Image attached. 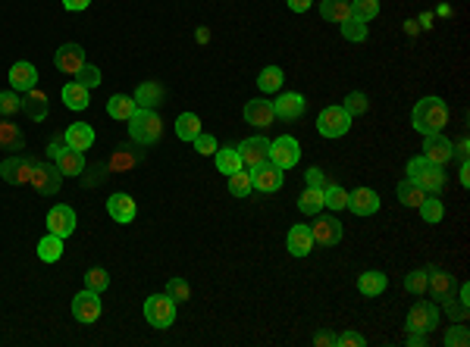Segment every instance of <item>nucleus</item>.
I'll return each mask as SVG.
<instances>
[{
	"label": "nucleus",
	"mask_w": 470,
	"mask_h": 347,
	"mask_svg": "<svg viewBox=\"0 0 470 347\" xmlns=\"http://www.w3.org/2000/svg\"><path fill=\"white\" fill-rule=\"evenodd\" d=\"M411 123H414L417 132L436 135L445 128V123H449V107H445L442 97H423L411 113Z\"/></svg>",
	"instance_id": "nucleus-1"
},
{
	"label": "nucleus",
	"mask_w": 470,
	"mask_h": 347,
	"mask_svg": "<svg viewBox=\"0 0 470 347\" xmlns=\"http://www.w3.org/2000/svg\"><path fill=\"white\" fill-rule=\"evenodd\" d=\"M129 135H132L135 144H154L163 135V119L157 116V110H135L129 119Z\"/></svg>",
	"instance_id": "nucleus-2"
},
{
	"label": "nucleus",
	"mask_w": 470,
	"mask_h": 347,
	"mask_svg": "<svg viewBox=\"0 0 470 347\" xmlns=\"http://www.w3.org/2000/svg\"><path fill=\"white\" fill-rule=\"evenodd\" d=\"M408 178L420 185L427 194H439L445 188V169L436 163H430L427 157H414V160L408 163Z\"/></svg>",
	"instance_id": "nucleus-3"
},
{
	"label": "nucleus",
	"mask_w": 470,
	"mask_h": 347,
	"mask_svg": "<svg viewBox=\"0 0 470 347\" xmlns=\"http://www.w3.org/2000/svg\"><path fill=\"white\" fill-rule=\"evenodd\" d=\"M145 319L154 329H170L176 319V300L170 294H151L145 300Z\"/></svg>",
	"instance_id": "nucleus-4"
},
{
	"label": "nucleus",
	"mask_w": 470,
	"mask_h": 347,
	"mask_svg": "<svg viewBox=\"0 0 470 347\" xmlns=\"http://www.w3.org/2000/svg\"><path fill=\"white\" fill-rule=\"evenodd\" d=\"M439 326V310L430 300H420V304H414L411 310H408V322L405 329L408 331H417V335H430Z\"/></svg>",
	"instance_id": "nucleus-5"
},
{
	"label": "nucleus",
	"mask_w": 470,
	"mask_h": 347,
	"mask_svg": "<svg viewBox=\"0 0 470 347\" xmlns=\"http://www.w3.org/2000/svg\"><path fill=\"white\" fill-rule=\"evenodd\" d=\"M351 128V116L342 107H326L320 116H317V132L323 138H342V135Z\"/></svg>",
	"instance_id": "nucleus-6"
},
{
	"label": "nucleus",
	"mask_w": 470,
	"mask_h": 347,
	"mask_svg": "<svg viewBox=\"0 0 470 347\" xmlns=\"http://www.w3.org/2000/svg\"><path fill=\"white\" fill-rule=\"evenodd\" d=\"M301 160V144L292 138V135H283V138L270 141V163H276L279 169H292V166H298Z\"/></svg>",
	"instance_id": "nucleus-7"
},
{
	"label": "nucleus",
	"mask_w": 470,
	"mask_h": 347,
	"mask_svg": "<svg viewBox=\"0 0 470 347\" xmlns=\"http://www.w3.org/2000/svg\"><path fill=\"white\" fill-rule=\"evenodd\" d=\"M239 154H241V163H245V169H257V166H263L270 160V141L263 138V135H254V138L241 141L239 144Z\"/></svg>",
	"instance_id": "nucleus-8"
},
{
	"label": "nucleus",
	"mask_w": 470,
	"mask_h": 347,
	"mask_svg": "<svg viewBox=\"0 0 470 347\" xmlns=\"http://www.w3.org/2000/svg\"><path fill=\"white\" fill-rule=\"evenodd\" d=\"M32 160H26V157H6L4 163H0V176H4L6 185H28L32 182Z\"/></svg>",
	"instance_id": "nucleus-9"
},
{
	"label": "nucleus",
	"mask_w": 470,
	"mask_h": 347,
	"mask_svg": "<svg viewBox=\"0 0 470 347\" xmlns=\"http://www.w3.org/2000/svg\"><path fill=\"white\" fill-rule=\"evenodd\" d=\"M72 316L79 322H97L101 319V294L97 291H82V294H75V300H72Z\"/></svg>",
	"instance_id": "nucleus-10"
},
{
	"label": "nucleus",
	"mask_w": 470,
	"mask_h": 347,
	"mask_svg": "<svg viewBox=\"0 0 470 347\" xmlns=\"http://www.w3.org/2000/svg\"><path fill=\"white\" fill-rule=\"evenodd\" d=\"M48 232L57 238H70L75 232V210L66 207V203H57V207H50L48 213Z\"/></svg>",
	"instance_id": "nucleus-11"
},
{
	"label": "nucleus",
	"mask_w": 470,
	"mask_h": 347,
	"mask_svg": "<svg viewBox=\"0 0 470 347\" xmlns=\"http://www.w3.org/2000/svg\"><path fill=\"white\" fill-rule=\"evenodd\" d=\"M305 110H307V101L301 94H295V91L279 94L276 103H273V113H276L283 123H295V119H301V116H305Z\"/></svg>",
	"instance_id": "nucleus-12"
},
{
	"label": "nucleus",
	"mask_w": 470,
	"mask_h": 347,
	"mask_svg": "<svg viewBox=\"0 0 470 347\" xmlns=\"http://www.w3.org/2000/svg\"><path fill=\"white\" fill-rule=\"evenodd\" d=\"M60 182H63V176H60L57 166H48V163H35L32 166V182H28V185H35L38 194H57Z\"/></svg>",
	"instance_id": "nucleus-13"
},
{
	"label": "nucleus",
	"mask_w": 470,
	"mask_h": 347,
	"mask_svg": "<svg viewBox=\"0 0 470 347\" xmlns=\"http://www.w3.org/2000/svg\"><path fill=\"white\" fill-rule=\"evenodd\" d=\"M423 157H427L430 163H436V166H445L452 160V141L445 138L442 132L423 135Z\"/></svg>",
	"instance_id": "nucleus-14"
},
{
	"label": "nucleus",
	"mask_w": 470,
	"mask_h": 347,
	"mask_svg": "<svg viewBox=\"0 0 470 347\" xmlns=\"http://www.w3.org/2000/svg\"><path fill=\"white\" fill-rule=\"evenodd\" d=\"M348 210H351L354 216H373L376 210H380V194H376L373 188H354V191L348 194Z\"/></svg>",
	"instance_id": "nucleus-15"
},
{
	"label": "nucleus",
	"mask_w": 470,
	"mask_h": 347,
	"mask_svg": "<svg viewBox=\"0 0 470 347\" xmlns=\"http://www.w3.org/2000/svg\"><path fill=\"white\" fill-rule=\"evenodd\" d=\"M310 235H314V244H339L342 241V222L332 220V216H320L314 225H310Z\"/></svg>",
	"instance_id": "nucleus-16"
},
{
	"label": "nucleus",
	"mask_w": 470,
	"mask_h": 347,
	"mask_svg": "<svg viewBox=\"0 0 470 347\" xmlns=\"http://www.w3.org/2000/svg\"><path fill=\"white\" fill-rule=\"evenodd\" d=\"M251 182L257 191H279L283 188V169H279L276 163H263V166H257V169H251Z\"/></svg>",
	"instance_id": "nucleus-17"
},
{
	"label": "nucleus",
	"mask_w": 470,
	"mask_h": 347,
	"mask_svg": "<svg viewBox=\"0 0 470 347\" xmlns=\"http://www.w3.org/2000/svg\"><path fill=\"white\" fill-rule=\"evenodd\" d=\"M54 63H57V69H60V72H66V75H75V72L82 69V66L88 63V59H85V50H82L79 44H63V47L57 50Z\"/></svg>",
	"instance_id": "nucleus-18"
},
{
	"label": "nucleus",
	"mask_w": 470,
	"mask_h": 347,
	"mask_svg": "<svg viewBox=\"0 0 470 347\" xmlns=\"http://www.w3.org/2000/svg\"><path fill=\"white\" fill-rule=\"evenodd\" d=\"M10 85H13V91H19V94L32 91V88H38V69L32 63H26V59L13 63L10 66Z\"/></svg>",
	"instance_id": "nucleus-19"
},
{
	"label": "nucleus",
	"mask_w": 470,
	"mask_h": 347,
	"mask_svg": "<svg viewBox=\"0 0 470 347\" xmlns=\"http://www.w3.org/2000/svg\"><path fill=\"white\" fill-rule=\"evenodd\" d=\"M54 163H57V169H60V176H63V178H75V176L85 172V154L75 150V147H63Z\"/></svg>",
	"instance_id": "nucleus-20"
},
{
	"label": "nucleus",
	"mask_w": 470,
	"mask_h": 347,
	"mask_svg": "<svg viewBox=\"0 0 470 347\" xmlns=\"http://www.w3.org/2000/svg\"><path fill=\"white\" fill-rule=\"evenodd\" d=\"M427 291L433 294L436 300H449V297H454V275H452V273H445V269L430 266V282H427Z\"/></svg>",
	"instance_id": "nucleus-21"
},
{
	"label": "nucleus",
	"mask_w": 470,
	"mask_h": 347,
	"mask_svg": "<svg viewBox=\"0 0 470 347\" xmlns=\"http://www.w3.org/2000/svg\"><path fill=\"white\" fill-rule=\"evenodd\" d=\"M285 247H289L292 256H307L314 251V235H310V225H292L289 238H285Z\"/></svg>",
	"instance_id": "nucleus-22"
},
{
	"label": "nucleus",
	"mask_w": 470,
	"mask_h": 347,
	"mask_svg": "<svg viewBox=\"0 0 470 347\" xmlns=\"http://www.w3.org/2000/svg\"><path fill=\"white\" fill-rule=\"evenodd\" d=\"M63 144H66V147H75V150H82V154H85V150L94 144V128H91L88 123L70 125V128L63 132Z\"/></svg>",
	"instance_id": "nucleus-23"
},
{
	"label": "nucleus",
	"mask_w": 470,
	"mask_h": 347,
	"mask_svg": "<svg viewBox=\"0 0 470 347\" xmlns=\"http://www.w3.org/2000/svg\"><path fill=\"white\" fill-rule=\"evenodd\" d=\"M276 113H273V103L270 101H248L245 107V123L248 125H257V128H270Z\"/></svg>",
	"instance_id": "nucleus-24"
},
{
	"label": "nucleus",
	"mask_w": 470,
	"mask_h": 347,
	"mask_svg": "<svg viewBox=\"0 0 470 347\" xmlns=\"http://www.w3.org/2000/svg\"><path fill=\"white\" fill-rule=\"evenodd\" d=\"M386 288H389V278H386V273H380V269H367V273L358 275V291L364 297H380Z\"/></svg>",
	"instance_id": "nucleus-25"
},
{
	"label": "nucleus",
	"mask_w": 470,
	"mask_h": 347,
	"mask_svg": "<svg viewBox=\"0 0 470 347\" xmlns=\"http://www.w3.org/2000/svg\"><path fill=\"white\" fill-rule=\"evenodd\" d=\"M107 213H110V220L119 222V225L132 222L135 220V200L129 198V194H113L107 200Z\"/></svg>",
	"instance_id": "nucleus-26"
},
{
	"label": "nucleus",
	"mask_w": 470,
	"mask_h": 347,
	"mask_svg": "<svg viewBox=\"0 0 470 347\" xmlns=\"http://www.w3.org/2000/svg\"><path fill=\"white\" fill-rule=\"evenodd\" d=\"M132 101H135V107H141V110H157L163 103V88L157 85V81H145V85L132 94Z\"/></svg>",
	"instance_id": "nucleus-27"
},
{
	"label": "nucleus",
	"mask_w": 470,
	"mask_h": 347,
	"mask_svg": "<svg viewBox=\"0 0 470 347\" xmlns=\"http://www.w3.org/2000/svg\"><path fill=\"white\" fill-rule=\"evenodd\" d=\"M22 110H26L28 119H35V123H41L44 116H48V94L32 88V91L22 94Z\"/></svg>",
	"instance_id": "nucleus-28"
},
{
	"label": "nucleus",
	"mask_w": 470,
	"mask_h": 347,
	"mask_svg": "<svg viewBox=\"0 0 470 347\" xmlns=\"http://www.w3.org/2000/svg\"><path fill=\"white\" fill-rule=\"evenodd\" d=\"M217 169L223 172V176H232V172L245 169V163H241V154L239 147H217Z\"/></svg>",
	"instance_id": "nucleus-29"
},
{
	"label": "nucleus",
	"mask_w": 470,
	"mask_h": 347,
	"mask_svg": "<svg viewBox=\"0 0 470 347\" xmlns=\"http://www.w3.org/2000/svg\"><path fill=\"white\" fill-rule=\"evenodd\" d=\"M63 103L70 110H88L91 97H88V88L79 85V81H70V85H63Z\"/></svg>",
	"instance_id": "nucleus-30"
},
{
	"label": "nucleus",
	"mask_w": 470,
	"mask_h": 347,
	"mask_svg": "<svg viewBox=\"0 0 470 347\" xmlns=\"http://www.w3.org/2000/svg\"><path fill=\"white\" fill-rule=\"evenodd\" d=\"M320 16L329 22H345L351 16V0H320Z\"/></svg>",
	"instance_id": "nucleus-31"
},
{
	"label": "nucleus",
	"mask_w": 470,
	"mask_h": 347,
	"mask_svg": "<svg viewBox=\"0 0 470 347\" xmlns=\"http://www.w3.org/2000/svg\"><path fill=\"white\" fill-rule=\"evenodd\" d=\"M135 110H138V107H135V101H132V97H126V94H113L107 101V113L113 119H119V123H129Z\"/></svg>",
	"instance_id": "nucleus-32"
},
{
	"label": "nucleus",
	"mask_w": 470,
	"mask_h": 347,
	"mask_svg": "<svg viewBox=\"0 0 470 347\" xmlns=\"http://www.w3.org/2000/svg\"><path fill=\"white\" fill-rule=\"evenodd\" d=\"M0 147H4V150H22V147H26V138H22L19 125L10 123V119L0 123Z\"/></svg>",
	"instance_id": "nucleus-33"
},
{
	"label": "nucleus",
	"mask_w": 470,
	"mask_h": 347,
	"mask_svg": "<svg viewBox=\"0 0 470 347\" xmlns=\"http://www.w3.org/2000/svg\"><path fill=\"white\" fill-rule=\"evenodd\" d=\"M38 256H41L44 263H57L60 256H63V238H57L48 232V235L38 241Z\"/></svg>",
	"instance_id": "nucleus-34"
},
{
	"label": "nucleus",
	"mask_w": 470,
	"mask_h": 347,
	"mask_svg": "<svg viewBox=\"0 0 470 347\" xmlns=\"http://www.w3.org/2000/svg\"><path fill=\"white\" fill-rule=\"evenodd\" d=\"M395 194H398V200L405 203V207H420L423 198H427V191H423L417 182H411V178H405V182L395 188Z\"/></svg>",
	"instance_id": "nucleus-35"
},
{
	"label": "nucleus",
	"mask_w": 470,
	"mask_h": 347,
	"mask_svg": "<svg viewBox=\"0 0 470 347\" xmlns=\"http://www.w3.org/2000/svg\"><path fill=\"white\" fill-rule=\"evenodd\" d=\"M283 69H279V66H267V69H263L261 75H257V88H261L263 94H276L279 88H283Z\"/></svg>",
	"instance_id": "nucleus-36"
},
{
	"label": "nucleus",
	"mask_w": 470,
	"mask_h": 347,
	"mask_svg": "<svg viewBox=\"0 0 470 347\" xmlns=\"http://www.w3.org/2000/svg\"><path fill=\"white\" fill-rule=\"evenodd\" d=\"M176 135L182 141H195L201 135V119L195 116V113H182L176 119Z\"/></svg>",
	"instance_id": "nucleus-37"
},
{
	"label": "nucleus",
	"mask_w": 470,
	"mask_h": 347,
	"mask_svg": "<svg viewBox=\"0 0 470 347\" xmlns=\"http://www.w3.org/2000/svg\"><path fill=\"white\" fill-rule=\"evenodd\" d=\"M254 191V182H251V169H239L229 176V194L232 198H248Z\"/></svg>",
	"instance_id": "nucleus-38"
},
{
	"label": "nucleus",
	"mask_w": 470,
	"mask_h": 347,
	"mask_svg": "<svg viewBox=\"0 0 470 347\" xmlns=\"http://www.w3.org/2000/svg\"><path fill=\"white\" fill-rule=\"evenodd\" d=\"M417 210H420V216H423V222H427V225L442 222V216H445L442 200H436V198H423V203H420Z\"/></svg>",
	"instance_id": "nucleus-39"
},
{
	"label": "nucleus",
	"mask_w": 470,
	"mask_h": 347,
	"mask_svg": "<svg viewBox=\"0 0 470 347\" xmlns=\"http://www.w3.org/2000/svg\"><path fill=\"white\" fill-rule=\"evenodd\" d=\"M380 13V0H351V19L358 22H370Z\"/></svg>",
	"instance_id": "nucleus-40"
},
{
	"label": "nucleus",
	"mask_w": 470,
	"mask_h": 347,
	"mask_svg": "<svg viewBox=\"0 0 470 347\" xmlns=\"http://www.w3.org/2000/svg\"><path fill=\"white\" fill-rule=\"evenodd\" d=\"M323 207H329V210H345V207H348V191L329 182V185L323 188Z\"/></svg>",
	"instance_id": "nucleus-41"
},
{
	"label": "nucleus",
	"mask_w": 470,
	"mask_h": 347,
	"mask_svg": "<svg viewBox=\"0 0 470 347\" xmlns=\"http://www.w3.org/2000/svg\"><path fill=\"white\" fill-rule=\"evenodd\" d=\"M298 207H301V213L317 216V213H320V210H323V191H320V188H307V191L301 194Z\"/></svg>",
	"instance_id": "nucleus-42"
},
{
	"label": "nucleus",
	"mask_w": 470,
	"mask_h": 347,
	"mask_svg": "<svg viewBox=\"0 0 470 347\" xmlns=\"http://www.w3.org/2000/svg\"><path fill=\"white\" fill-rule=\"evenodd\" d=\"M427 282H430V269H414V273L405 275V288L411 294H427Z\"/></svg>",
	"instance_id": "nucleus-43"
},
{
	"label": "nucleus",
	"mask_w": 470,
	"mask_h": 347,
	"mask_svg": "<svg viewBox=\"0 0 470 347\" xmlns=\"http://www.w3.org/2000/svg\"><path fill=\"white\" fill-rule=\"evenodd\" d=\"M339 25H342V38H348V41H367V22H358L348 16Z\"/></svg>",
	"instance_id": "nucleus-44"
},
{
	"label": "nucleus",
	"mask_w": 470,
	"mask_h": 347,
	"mask_svg": "<svg viewBox=\"0 0 470 347\" xmlns=\"http://www.w3.org/2000/svg\"><path fill=\"white\" fill-rule=\"evenodd\" d=\"M166 294H170L176 304H185V300L192 297V288H188L185 278H170V282H166Z\"/></svg>",
	"instance_id": "nucleus-45"
},
{
	"label": "nucleus",
	"mask_w": 470,
	"mask_h": 347,
	"mask_svg": "<svg viewBox=\"0 0 470 347\" xmlns=\"http://www.w3.org/2000/svg\"><path fill=\"white\" fill-rule=\"evenodd\" d=\"M367 107H370V103H367V94H364V91H351V94H348L345 97V113H348V116H361V113H367Z\"/></svg>",
	"instance_id": "nucleus-46"
},
{
	"label": "nucleus",
	"mask_w": 470,
	"mask_h": 347,
	"mask_svg": "<svg viewBox=\"0 0 470 347\" xmlns=\"http://www.w3.org/2000/svg\"><path fill=\"white\" fill-rule=\"evenodd\" d=\"M22 110V97L19 91H0V116H13Z\"/></svg>",
	"instance_id": "nucleus-47"
},
{
	"label": "nucleus",
	"mask_w": 470,
	"mask_h": 347,
	"mask_svg": "<svg viewBox=\"0 0 470 347\" xmlns=\"http://www.w3.org/2000/svg\"><path fill=\"white\" fill-rule=\"evenodd\" d=\"M445 347H467L470 344V335H467V326H452L442 338Z\"/></svg>",
	"instance_id": "nucleus-48"
},
{
	"label": "nucleus",
	"mask_w": 470,
	"mask_h": 347,
	"mask_svg": "<svg viewBox=\"0 0 470 347\" xmlns=\"http://www.w3.org/2000/svg\"><path fill=\"white\" fill-rule=\"evenodd\" d=\"M107 285H110V275L104 273V269H91V273L85 275V288H88V291H97V294H101V291H107Z\"/></svg>",
	"instance_id": "nucleus-49"
},
{
	"label": "nucleus",
	"mask_w": 470,
	"mask_h": 347,
	"mask_svg": "<svg viewBox=\"0 0 470 347\" xmlns=\"http://www.w3.org/2000/svg\"><path fill=\"white\" fill-rule=\"evenodd\" d=\"M75 81L79 85H85V88H94V85H101V69H94V66H82L79 72H75Z\"/></svg>",
	"instance_id": "nucleus-50"
},
{
	"label": "nucleus",
	"mask_w": 470,
	"mask_h": 347,
	"mask_svg": "<svg viewBox=\"0 0 470 347\" xmlns=\"http://www.w3.org/2000/svg\"><path fill=\"white\" fill-rule=\"evenodd\" d=\"M192 144H195V150H198V154H201V157H214V154H217V147H219V144H217V138H214V135H204V132H201V135H198V138H195V141H192Z\"/></svg>",
	"instance_id": "nucleus-51"
},
{
	"label": "nucleus",
	"mask_w": 470,
	"mask_h": 347,
	"mask_svg": "<svg viewBox=\"0 0 470 347\" xmlns=\"http://www.w3.org/2000/svg\"><path fill=\"white\" fill-rule=\"evenodd\" d=\"M442 307H445V313H449L454 322H464V319H467V310H470V307H467V304H461V300L449 297V300H442Z\"/></svg>",
	"instance_id": "nucleus-52"
},
{
	"label": "nucleus",
	"mask_w": 470,
	"mask_h": 347,
	"mask_svg": "<svg viewBox=\"0 0 470 347\" xmlns=\"http://www.w3.org/2000/svg\"><path fill=\"white\" fill-rule=\"evenodd\" d=\"M305 178H307V188H320V191L329 185V176H326L323 169H317V166H310V169L305 172Z\"/></svg>",
	"instance_id": "nucleus-53"
},
{
	"label": "nucleus",
	"mask_w": 470,
	"mask_h": 347,
	"mask_svg": "<svg viewBox=\"0 0 470 347\" xmlns=\"http://www.w3.org/2000/svg\"><path fill=\"white\" fill-rule=\"evenodd\" d=\"M336 344L339 347H364V344H367V338L358 335V331H345V335L336 338Z\"/></svg>",
	"instance_id": "nucleus-54"
},
{
	"label": "nucleus",
	"mask_w": 470,
	"mask_h": 347,
	"mask_svg": "<svg viewBox=\"0 0 470 347\" xmlns=\"http://www.w3.org/2000/svg\"><path fill=\"white\" fill-rule=\"evenodd\" d=\"M138 163V157H129V154H123V147L113 154V160H110V166L113 169H129V166H135Z\"/></svg>",
	"instance_id": "nucleus-55"
},
{
	"label": "nucleus",
	"mask_w": 470,
	"mask_h": 347,
	"mask_svg": "<svg viewBox=\"0 0 470 347\" xmlns=\"http://www.w3.org/2000/svg\"><path fill=\"white\" fill-rule=\"evenodd\" d=\"M289 4V10H295V13H307L310 6H314V0H285Z\"/></svg>",
	"instance_id": "nucleus-56"
},
{
	"label": "nucleus",
	"mask_w": 470,
	"mask_h": 347,
	"mask_svg": "<svg viewBox=\"0 0 470 347\" xmlns=\"http://www.w3.org/2000/svg\"><path fill=\"white\" fill-rule=\"evenodd\" d=\"M88 4H91V0H63V6H66V10H70V13H82V10H88Z\"/></svg>",
	"instance_id": "nucleus-57"
},
{
	"label": "nucleus",
	"mask_w": 470,
	"mask_h": 347,
	"mask_svg": "<svg viewBox=\"0 0 470 347\" xmlns=\"http://www.w3.org/2000/svg\"><path fill=\"white\" fill-rule=\"evenodd\" d=\"M314 344L317 347H329V344H336V335H329V331H317V335H314Z\"/></svg>",
	"instance_id": "nucleus-58"
},
{
	"label": "nucleus",
	"mask_w": 470,
	"mask_h": 347,
	"mask_svg": "<svg viewBox=\"0 0 470 347\" xmlns=\"http://www.w3.org/2000/svg\"><path fill=\"white\" fill-rule=\"evenodd\" d=\"M408 344H411V347H423V344H427V335H417V331H408Z\"/></svg>",
	"instance_id": "nucleus-59"
},
{
	"label": "nucleus",
	"mask_w": 470,
	"mask_h": 347,
	"mask_svg": "<svg viewBox=\"0 0 470 347\" xmlns=\"http://www.w3.org/2000/svg\"><path fill=\"white\" fill-rule=\"evenodd\" d=\"M63 147H66V144H60V141H50V144H48V157H50V160H57Z\"/></svg>",
	"instance_id": "nucleus-60"
},
{
	"label": "nucleus",
	"mask_w": 470,
	"mask_h": 347,
	"mask_svg": "<svg viewBox=\"0 0 470 347\" xmlns=\"http://www.w3.org/2000/svg\"><path fill=\"white\" fill-rule=\"evenodd\" d=\"M458 178H461V185H464V188L470 185V166H467V160H461V176Z\"/></svg>",
	"instance_id": "nucleus-61"
},
{
	"label": "nucleus",
	"mask_w": 470,
	"mask_h": 347,
	"mask_svg": "<svg viewBox=\"0 0 470 347\" xmlns=\"http://www.w3.org/2000/svg\"><path fill=\"white\" fill-rule=\"evenodd\" d=\"M458 300H461V304H467V307H470V288H467V285H461V297H458Z\"/></svg>",
	"instance_id": "nucleus-62"
},
{
	"label": "nucleus",
	"mask_w": 470,
	"mask_h": 347,
	"mask_svg": "<svg viewBox=\"0 0 470 347\" xmlns=\"http://www.w3.org/2000/svg\"><path fill=\"white\" fill-rule=\"evenodd\" d=\"M195 38H198V41L204 44V41H210V32H207V28H198V32H195Z\"/></svg>",
	"instance_id": "nucleus-63"
}]
</instances>
